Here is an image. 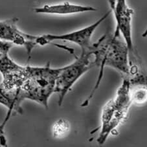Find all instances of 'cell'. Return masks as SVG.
<instances>
[{"mask_svg":"<svg viewBox=\"0 0 147 147\" xmlns=\"http://www.w3.org/2000/svg\"><path fill=\"white\" fill-rule=\"evenodd\" d=\"M131 84L125 77L116 93V96L106 104L101 115V126L97 139V143L102 144L108 137L125 119L132 104L131 98Z\"/></svg>","mask_w":147,"mask_h":147,"instance_id":"obj_3","label":"cell"},{"mask_svg":"<svg viewBox=\"0 0 147 147\" xmlns=\"http://www.w3.org/2000/svg\"><path fill=\"white\" fill-rule=\"evenodd\" d=\"M108 1L116 21V29L113 34L123 36L129 49L130 74H136L139 71L136 65L138 57L134 49L131 29L134 11L128 6L126 0H108Z\"/></svg>","mask_w":147,"mask_h":147,"instance_id":"obj_4","label":"cell"},{"mask_svg":"<svg viewBox=\"0 0 147 147\" xmlns=\"http://www.w3.org/2000/svg\"><path fill=\"white\" fill-rule=\"evenodd\" d=\"M69 128V126L67 121L63 119H60L58 122L56 123L54 126H53V135L56 138H58L59 136L64 135L65 132H67Z\"/></svg>","mask_w":147,"mask_h":147,"instance_id":"obj_11","label":"cell"},{"mask_svg":"<svg viewBox=\"0 0 147 147\" xmlns=\"http://www.w3.org/2000/svg\"><path fill=\"white\" fill-rule=\"evenodd\" d=\"M93 57L95 67L100 68L99 75L90 95L81 105L82 107L88 106L96 90L98 88L106 66L118 71L125 77L128 78L130 76L129 49L125 40L121 38V35L110 33L103 35L97 42L94 43Z\"/></svg>","mask_w":147,"mask_h":147,"instance_id":"obj_1","label":"cell"},{"mask_svg":"<svg viewBox=\"0 0 147 147\" xmlns=\"http://www.w3.org/2000/svg\"><path fill=\"white\" fill-rule=\"evenodd\" d=\"M131 98L132 102L136 104H143L146 100V86H143L141 88H138L134 90L131 88Z\"/></svg>","mask_w":147,"mask_h":147,"instance_id":"obj_10","label":"cell"},{"mask_svg":"<svg viewBox=\"0 0 147 147\" xmlns=\"http://www.w3.org/2000/svg\"><path fill=\"white\" fill-rule=\"evenodd\" d=\"M9 119L10 117H9L8 116L6 115L3 122L2 123L1 125H0V145L1 146H7V141H6L5 137L4 128L7 123L8 122V121L9 120Z\"/></svg>","mask_w":147,"mask_h":147,"instance_id":"obj_12","label":"cell"},{"mask_svg":"<svg viewBox=\"0 0 147 147\" xmlns=\"http://www.w3.org/2000/svg\"><path fill=\"white\" fill-rule=\"evenodd\" d=\"M111 13L110 10L92 25L77 31L62 34H47L38 36V45L40 46H44L51 44L55 45V44H53V42L58 40L67 41L78 45L81 49V54L93 55V50L94 48V43L92 42L93 34L98 26L108 18Z\"/></svg>","mask_w":147,"mask_h":147,"instance_id":"obj_6","label":"cell"},{"mask_svg":"<svg viewBox=\"0 0 147 147\" xmlns=\"http://www.w3.org/2000/svg\"><path fill=\"white\" fill-rule=\"evenodd\" d=\"M19 18L16 17L0 20V40L25 48L30 60L32 51L38 44V36L29 34L22 32L18 27Z\"/></svg>","mask_w":147,"mask_h":147,"instance_id":"obj_8","label":"cell"},{"mask_svg":"<svg viewBox=\"0 0 147 147\" xmlns=\"http://www.w3.org/2000/svg\"><path fill=\"white\" fill-rule=\"evenodd\" d=\"M92 54H80L74 62L60 68L55 90V93L58 96V105L60 106H62L64 97L75 83L85 73L95 67L93 58L92 60Z\"/></svg>","mask_w":147,"mask_h":147,"instance_id":"obj_5","label":"cell"},{"mask_svg":"<svg viewBox=\"0 0 147 147\" xmlns=\"http://www.w3.org/2000/svg\"><path fill=\"white\" fill-rule=\"evenodd\" d=\"M0 104L5 106V107L8 108V110H9L10 108H11V105H10V103L8 100L1 93H0Z\"/></svg>","mask_w":147,"mask_h":147,"instance_id":"obj_13","label":"cell"},{"mask_svg":"<svg viewBox=\"0 0 147 147\" xmlns=\"http://www.w3.org/2000/svg\"><path fill=\"white\" fill-rule=\"evenodd\" d=\"M27 77L18 91L17 105H21L25 100L34 101L48 108V102L51 96L55 93L56 81L60 68H52L50 63L44 67L26 65Z\"/></svg>","mask_w":147,"mask_h":147,"instance_id":"obj_2","label":"cell"},{"mask_svg":"<svg viewBox=\"0 0 147 147\" xmlns=\"http://www.w3.org/2000/svg\"><path fill=\"white\" fill-rule=\"evenodd\" d=\"M34 11L38 14L69 15L96 11L97 9L91 6L80 5L70 3L69 2H64L56 5H45L42 7H36L34 9Z\"/></svg>","mask_w":147,"mask_h":147,"instance_id":"obj_9","label":"cell"},{"mask_svg":"<svg viewBox=\"0 0 147 147\" xmlns=\"http://www.w3.org/2000/svg\"><path fill=\"white\" fill-rule=\"evenodd\" d=\"M12 46L11 43L0 40V73L3 76L0 90L4 92L18 90L27 77L25 66L16 64L9 57Z\"/></svg>","mask_w":147,"mask_h":147,"instance_id":"obj_7","label":"cell"}]
</instances>
